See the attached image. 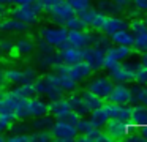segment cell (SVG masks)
<instances>
[{
    "mask_svg": "<svg viewBox=\"0 0 147 142\" xmlns=\"http://www.w3.org/2000/svg\"><path fill=\"white\" fill-rule=\"evenodd\" d=\"M24 104H26V100L13 95L10 90L3 92V95L0 98V115H5L13 123L19 122V120H26Z\"/></svg>",
    "mask_w": 147,
    "mask_h": 142,
    "instance_id": "obj_1",
    "label": "cell"
},
{
    "mask_svg": "<svg viewBox=\"0 0 147 142\" xmlns=\"http://www.w3.org/2000/svg\"><path fill=\"white\" fill-rule=\"evenodd\" d=\"M33 85H35V93L40 95L41 98L48 101L57 100V98L63 96L65 92L59 87L57 82V73H46L43 76H38V77L33 81Z\"/></svg>",
    "mask_w": 147,
    "mask_h": 142,
    "instance_id": "obj_2",
    "label": "cell"
},
{
    "mask_svg": "<svg viewBox=\"0 0 147 142\" xmlns=\"http://www.w3.org/2000/svg\"><path fill=\"white\" fill-rule=\"evenodd\" d=\"M41 13H43V9L36 0L29 3V5H19V6H11V8H8V14L19 19L21 22L27 24L29 27L38 22Z\"/></svg>",
    "mask_w": 147,
    "mask_h": 142,
    "instance_id": "obj_3",
    "label": "cell"
},
{
    "mask_svg": "<svg viewBox=\"0 0 147 142\" xmlns=\"http://www.w3.org/2000/svg\"><path fill=\"white\" fill-rule=\"evenodd\" d=\"M67 33L68 28L63 25H49V27H43L40 32V36L45 43H48L54 49H62V47L68 46L67 43Z\"/></svg>",
    "mask_w": 147,
    "mask_h": 142,
    "instance_id": "obj_4",
    "label": "cell"
},
{
    "mask_svg": "<svg viewBox=\"0 0 147 142\" xmlns=\"http://www.w3.org/2000/svg\"><path fill=\"white\" fill-rule=\"evenodd\" d=\"M49 133L52 136V141H59V142H71L78 136V129L74 123L59 118H54V123L49 128Z\"/></svg>",
    "mask_w": 147,
    "mask_h": 142,
    "instance_id": "obj_5",
    "label": "cell"
},
{
    "mask_svg": "<svg viewBox=\"0 0 147 142\" xmlns=\"http://www.w3.org/2000/svg\"><path fill=\"white\" fill-rule=\"evenodd\" d=\"M48 103H49V114H51L54 118L68 120V122H71V123H76L78 120H79L81 115H78V114L71 109L70 103H68V100L65 96L48 101Z\"/></svg>",
    "mask_w": 147,
    "mask_h": 142,
    "instance_id": "obj_6",
    "label": "cell"
},
{
    "mask_svg": "<svg viewBox=\"0 0 147 142\" xmlns=\"http://www.w3.org/2000/svg\"><path fill=\"white\" fill-rule=\"evenodd\" d=\"M133 47L130 46H120V44H112L105 50V60H103V69H109L119 62L128 60L133 55Z\"/></svg>",
    "mask_w": 147,
    "mask_h": 142,
    "instance_id": "obj_7",
    "label": "cell"
},
{
    "mask_svg": "<svg viewBox=\"0 0 147 142\" xmlns=\"http://www.w3.org/2000/svg\"><path fill=\"white\" fill-rule=\"evenodd\" d=\"M136 63L131 62H119L117 65H114L112 68H109V77L112 79V82H120V84H131L133 82V73Z\"/></svg>",
    "mask_w": 147,
    "mask_h": 142,
    "instance_id": "obj_8",
    "label": "cell"
},
{
    "mask_svg": "<svg viewBox=\"0 0 147 142\" xmlns=\"http://www.w3.org/2000/svg\"><path fill=\"white\" fill-rule=\"evenodd\" d=\"M24 114H26V118H33V117H40L49 114V103L41 96H33L27 98L26 104H24Z\"/></svg>",
    "mask_w": 147,
    "mask_h": 142,
    "instance_id": "obj_9",
    "label": "cell"
},
{
    "mask_svg": "<svg viewBox=\"0 0 147 142\" xmlns=\"http://www.w3.org/2000/svg\"><path fill=\"white\" fill-rule=\"evenodd\" d=\"M112 79L109 76H96V77H92L87 84V90H90L92 93H95L96 96H100L101 100H108L109 93L112 90Z\"/></svg>",
    "mask_w": 147,
    "mask_h": 142,
    "instance_id": "obj_10",
    "label": "cell"
},
{
    "mask_svg": "<svg viewBox=\"0 0 147 142\" xmlns=\"http://www.w3.org/2000/svg\"><path fill=\"white\" fill-rule=\"evenodd\" d=\"M101 129L111 137V141H120L130 133V125L117 118H109Z\"/></svg>",
    "mask_w": 147,
    "mask_h": 142,
    "instance_id": "obj_11",
    "label": "cell"
},
{
    "mask_svg": "<svg viewBox=\"0 0 147 142\" xmlns=\"http://www.w3.org/2000/svg\"><path fill=\"white\" fill-rule=\"evenodd\" d=\"M82 60L92 66L93 71H100V69H103L105 49H100V47H96V46L89 44L86 49H82Z\"/></svg>",
    "mask_w": 147,
    "mask_h": 142,
    "instance_id": "obj_12",
    "label": "cell"
},
{
    "mask_svg": "<svg viewBox=\"0 0 147 142\" xmlns=\"http://www.w3.org/2000/svg\"><path fill=\"white\" fill-rule=\"evenodd\" d=\"M111 103H117V104H131L133 103V96H131V88L127 84H120V82H114L112 90L109 93L108 100Z\"/></svg>",
    "mask_w": 147,
    "mask_h": 142,
    "instance_id": "obj_13",
    "label": "cell"
},
{
    "mask_svg": "<svg viewBox=\"0 0 147 142\" xmlns=\"http://www.w3.org/2000/svg\"><path fill=\"white\" fill-rule=\"evenodd\" d=\"M128 27V21L125 17L119 14H106L105 19L101 22V27H100V32H103L105 35H112L114 32L120 30V28Z\"/></svg>",
    "mask_w": 147,
    "mask_h": 142,
    "instance_id": "obj_14",
    "label": "cell"
},
{
    "mask_svg": "<svg viewBox=\"0 0 147 142\" xmlns=\"http://www.w3.org/2000/svg\"><path fill=\"white\" fill-rule=\"evenodd\" d=\"M105 106L108 109L109 118H117L130 125L131 104H117V103H111V101H105Z\"/></svg>",
    "mask_w": 147,
    "mask_h": 142,
    "instance_id": "obj_15",
    "label": "cell"
},
{
    "mask_svg": "<svg viewBox=\"0 0 147 142\" xmlns=\"http://www.w3.org/2000/svg\"><path fill=\"white\" fill-rule=\"evenodd\" d=\"M67 43L76 49H86L90 44V32L89 28H81V30H68Z\"/></svg>",
    "mask_w": 147,
    "mask_h": 142,
    "instance_id": "obj_16",
    "label": "cell"
},
{
    "mask_svg": "<svg viewBox=\"0 0 147 142\" xmlns=\"http://www.w3.org/2000/svg\"><path fill=\"white\" fill-rule=\"evenodd\" d=\"M48 14L51 16V21L54 22V24L63 25V22L67 21L70 16H73L74 11L71 9V6L68 5L67 0H62V2H59L57 5H55L54 8H52L51 11L48 13Z\"/></svg>",
    "mask_w": 147,
    "mask_h": 142,
    "instance_id": "obj_17",
    "label": "cell"
},
{
    "mask_svg": "<svg viewBox=\"0 0 147 142\" xmlns=\"http://www.w3.org/2000/svg\"><path fill=\"white\" fill-rule=\"evenodd\" d=\"M81 19H82V22L86 24L87 28H92V30H100V27H101V22L103 19H105L106 14H103L101 11H98L96 8H87L86 11L81 13Z\"/></svg>",
    "mask_w": 147,
    "mask_h": 142,
    "instance_id": "obj_18",
    "label": "cell"
},
{
    "mask_svg": "<svg viewBox=\"0 0 147 142\" xmlns=\"http://www.w3.org/2000/svg\"><path fill=\"white\" fill-rule=\"evenodd\" d=\"M27 28L29 25L13 16H5L0 19V33H22Z\"/></svg>",
    "mask_w": 147,
    "mask_h": 142,
    "instance_id": "obj_19",
    "label": "cell"
},
{
    "mask_svg": "<svg viewBox=\"0 0 147 142\" xmlns=\"http://www.w3.org/2000/svg\"><path fill=\"white\" fill-rule=\"evenodd\" d=\"M92 73H93L92 66L87 62H84V60H79V62L70 65V77L74 79L78 84L81 81H84V79H89L92 76Z\"/></svg>",
    "mask_w": 147,
    "mask_h": 142,
    "instance_id": "obj_20",
    "label": "cell"
},
{
    "mask_svg": "<svg viewBox=\"0 0 147 142\" xmlns=\"http://www.w3.org/2000/svg\"><path fill=\"white\" fill-rule=\"evenodd\" d=\"M57 59L62 63L73 65V63L82 60V49H76V47L68 44V46L62 47V49H57Z\"/></svg>",
    "mask_w": 147,
    "mask_h": 142,
    "instance_id": "obj_21",
    "label": "cell"
},
{
    "mask_svg": "<svg viewBox=\"0 0 147 142\" xmlns=\"http://www.w3.org/2000/svg\"><path fill=\"white\" fill-rule=\"evenodd\" d=\"M36 49V44L33 40L30 38H21L16 43H13V49H11V54L14 57H27Z\"/></svg>",
    "mask_w": 147,
    "mask_h": 142,
    "instance_id": "obj_22",
    "label": "cell"
},
{
    "mask_svg": "<svg viewBox=\"0 0 147 142\" xmlns=\"http://www.w3.org/2000/svg\"><path fill=\"white\" fill-rule=\"evenodd\" d=\"M67 100H68V103H70L71 109H73L74 112L78 114V115L87 117V115L90 114V109L87 107V104L84 103L81 93H76V90H74V92H70V95L67 96Z\"/></svg>",
    "mask_w": 147,
    "mask_h": 142,
    "instance_id": "obj_23",
    "label": "cell"
},
{
    "mask_svg": "<svg viewBox=\"0 0 147 142\" xmlns=\"http://www.w3.org/2000/svg\"><path fill=\"white\" fill-rule=\"evenodd\" d=\"M109 40L112 44H120V46H133V32L128 27L120 28V30L114 32L112 35H109Z\"/></svg>",
    "mask_w": 147,
    "mask_h": 142,
    "instance_id": "obj_24",
    "label": "cell"
},
{
    "mask_svg": "<svg viewBox=\"0 0 147 142\" xmlns=\"http://www.w3.org/2000/svg\"><path fill=\"white\" fill-rule=\"evenodd\" d=\"M87 117H89V120L92 122V125L95 126V128H103L105 123L109 120V114H108V109H106L105 103H103L101 106H98L96 109H93Z\"/></svg>",
    "mask_w": 147,
    "mask_h": 142,
    "instance_id": "obj_25",
    "label": "cell"
},
{
    "mask_svg": "<svg viewBox=\"0 0 147 142\" xmlns=\"http://www.w3.org/2000/svg\"><path fill=\"white\" fill-rule=\"evenodd\" d=\"M3 76H5V82L11 85H18V84H24L26 77H24V69L11 66V68L3 69Z\"/></svg>",
    "mask_w": 147,
    "mask_h": 142,
    "instance_id": "obj_26",
    "label": "cell"
},
{
    "mask_svg": "<svg viewBox=\"0 0 147 142\" xmlns=\"http://www.w3.org/2000/svg\"><path fill=\"white\" fill-rule=\"evenodd\" d=\"M10 92L16 96L22 98V100H27V98L33 96L35 93V85L33 82H24V84H18V85H13V88H10Z\"/></svg>",
    "mask_w": 147,
    "mask_h": 142,
    "instance_id": "obj_27",
    "label": "cell"
},
{
    "mask_svg": "<svg viewBox=\"0 0 147 142\" xmlns=\"http://www.w3.org/2000/svg\"><path fill=\"white\" fill-rule=\"evenodd\" d=\"M54 123V117L51 114H45L40 117H33V120L30 122V128L33 131H41V129H48L51 128V125Z\"/></svg>",
    "mask_w": 147,
    "mask_h": 142,
    "instance_id": "obj_28",
    "label": "cell"
},
{
    "mask_svg": "<svg viewBox=\"0 0 147 142\" xmlns=\"http://www.w3.org/2000/svg\"><path fill=\"white\" fill-rule=\"evenodd\" d=\"M90 44H92V46L100 47V49H105V50L108 49L109 46H112L109 36H108V35H105L103 32H100V30L90 32Z\"/></svg>",
    "mask_w": 147,
    "mask_h": 142,
    "instance_id": "obj_29",
    "label": "cell"
},
{
    "mask_svg": "<svg viewBox=\"0 0 147 142\" xmlns=\"http://www.w3.org/2000/svg\"><path fill=\"white\" fill-rule=\"evenodd\" d=\"M96 9L101 11L103 14H117L119 11H122V6H119L114 0H98L96 2Z\"/></svg>",
    "mask_w": 147,
    "mask_h": 142,
    "instance_id": "obj_30",
    "label": "cell"
},
{
    "mask_svg": "<svg viewBox=\"0 0 147 142\" xmlns=\"http://www.w3.org/2000/svg\"><path fill=\"white\" fill-rule=\"evenodd\" d=\"M131 96H133V103H139L147 106V85H131ZM131 103V104H133Z\"/></svg>",
    "mask_w": 147,
    "mask_h": 142,
    "instance_id": "obj_31",
    "label": "cell"
},
{
    "mask_svg": "<svg viewBox=\"0 0 147 142\" xmlns=\"http://www.w3.org/2000/svg\"><path fill=\"white\" fill-rule=\"evenodd\" d=\"M133 50L134 52H146L147 50V30L133 33Z\"/></svg>",
    "mask_w": 147,
    "mask_h": 142,
    "instance_id": "obj_32",
    "label": "cell"
},
{
    "mask_svg": "<svg viewBox=\"0 0 147 142\" xmlns=\"http://www.w3.org/2000/svg\"><path fill=\"white\" fill-rule=\"evenodd\" d=\"M81 96H82V100H84V103L87 104V107L90 109V112H92L93 109H96L98 106H101L103 103H105V100H101L100 96H96L95 93H92L90 90H84L82 93H81Z\"/></svg>",
    "mask_w": 147,
    "mask_h": 142,
    "instance_id": "obj_33",
    "label": "cell"
},
{
    "mask_svg": "<svg viewBox=\"0 0 147 142\" xmlns=\"http://www.w3.org/2000/svg\"><path fill=\"white\" fill-rule=\"evenodd\" d=\"M133 82L139 85H147V65L144 63H136L134 66V73H133Z\"/></svg>",
    "mask_w": 147,
    "mask_h": 142,
    "instance_id": "obj_34",
    "label": "cell"
},
{
    "mask_svg": "<svg viewBox=\"0 0 147 142\" xmlns=\"http://www.w3.org/2000/svg\"><path fill=\"white\" fill-rule=\"evenodd\" d=\"M57 82H59V87H60L65 93L74 92L78 88V82L74 81V79H71L70 76H60V74H57Z\"/></svg>",
    "mask_w": 147,
    "mask_h": 142,
    "instance_id": "obj_35",
    "label": "cell"
},
{
    "mask_svg": "<svg viewBox=\"0 0 147 142\" xmlns=\"http://www.w3.org/2000/svg\"><path fill=\"white\" fill-rule=\"evenodd\" d=\"M63 27H67L68 30H81V28H87L86 24L82 22V19H81V16L76 14V13H74L73 16H70V17L63 22Z\"/></svg>",
    "mask_w": 147,
    "mask_h": 142,
    "instance_id": "obj_36",
    "label": "cell"
},
{
    "mask_svg": "<svg viewBox=\"0 0 147 142\" xmlns=\"http://www.w3.org/2000/svg\"><path fill=\"white\" fill-rule=\"evenodd\" d=\"M67 2L76 14H81L82 11L92 6V0H67Z\"/></svg>",
    "mask_w": 147,
    "mask_h": 142,
    "instance_id": "obj_37",
    "label": "cell"
},
{
    "mask_svg": "<svg viewBox=\"0 0 147 142\" xmlns=\"http://www.w3.org/2000/svg\"><path fill=\"white\" fill-rule=\"evenodd\" d=\"M74 125H76L78 134H86V133L90 131V129L95 128V126L92 125V122L89 120V117H79V120H78Z\"/></svg>",
    "mask_w": 147,
    "mask_h": 142,
    "instance_id": "obj_38",
    "label": "cell"
},
{
    "mask_svg": "<svg viewBox=\"0 0 147 142\" xmlns=\"http://www.w3.org/2000/svg\"><path fill=\"white\" fill-rule=\"evenodd\" d=\"M32 142H49L52 141V136L48 129H41V131H32Z\"/></svg>",
    "mask_w": 147,
    "mask_h": 142,
    "instance_id": "obj_39",
    "label": "cell"
},
{
    "mask_svg": "<svg viewBox=\"0 0 147 142\" xmlns=\"http://www.w3.org/2000/svg\"><path fill=\"white\" fill-rule=\"evenodd\" d=\"M128 28H130L133 33H138V32L147 30V25L144 24L142 17H131V21L128 22Z\"/></svg>",
    "mask_w": 147,
    "mask_h": 142,
    "instance_id": "obj_40",
    "label": "cell"
},
{
    "mask_svg": "<svg viewBox=\"0 0 147 142\" xmlns=\"http://www.w3.org/2000/svg\"><path fill=\"white\" fill-rule=\"evenodd\" d=\"M7 141L10 142H32V134L30 133H13L8 136Z\"/></svg>",
    "mask_w": 147,
    "mask_h": 142,
    "instance_id": "obj_41",
    "label": "cell"
},
{
    "mask_svg": "<svg viewBox=\"0 0 147 142\" xmlns=\"http://www.w3.org/2000/svg\"><path fill=\"white\" fill-rule=\"evenodd\" d=\"M36 2L40 3V6H41L43 11H45V13H49L59 2H62V0H36Z\"/></svg>",
    "mask_w": 147,
    "mask_h": 142,
    "instance_id": "obj_42",
    "label": "cell"
},
{
    "mask_svg": "<svg viewBox=\"0 0 147 142\" xmlns=\"http://www.w3.org/2000/svg\"><path fill=\"white\" fill-rule=\"evenodd\" d=\"M131 5L136 11H139L141 14L142 13H147V0H131Z\"/></svg>",
    "mask_w": 147,
    "mask_h": 142,
    "instance_id": "obj_43",
    "label": "cell"
},
{
    "mask_svg": "<svg viewBox=\"0 0 147 142\" xmlns=\"http://www.w3.org/2000/svg\"><path fill=\"white\" fill-rule=\"evenodd\" d=\"M11 125H13V122L10 118H7L5 115H0V133L8 131L11 128Z\"/></svg>",
    "mask_w": 147,
    "mask_h": 142,
    "instance_id": "obj_44",
    "label": "cell"
},
{
    "mask_svg": "<svg viewBox=\"0 0 147 142\" xmlns=\"http://www.w3.org/2000/svg\"><path fill=\"white\" fill-rule=\"evenodd\" d=\"M13 43L10 40H0V52H11Z\"/></svg>",
    "mask_w": 147,
    "mask_h": 142,
    "instance_id": "obj_45",
    "label": "cell"
},
{
    "mask_svg": "<svg viewBox=\"0 0 147 142\" xmlns=\"http://www.w3.org/2000/svg\"><path fill=\"white\" fill-rule=\"evenodd\" d=\"M35 0H10V6H19V5H29Z\"/></svg>",
    "mask_w": 147,
    "mask_h": 142,
    "instance_id": "obj_46",
    "label": "cell"
},
{
    "mask_svg": "<svg viewBox=\"0 0 147 142\" xmlns=\"http://www.w3.org/2000/svg\"><path fill=\"white\" fill-rule=\"evenodd\" d=\"M133 131H139L141 134H142L144 141H147V125H144V126H138V128H133Z\"/></svg>",
    "mask_w": 147,
    "mask_h": 142,
    "instance_id": "obj_47",
    "label": "cell"
},
{
    "mask_svg": "<svg viewBox=\"0 0 147 142\" xmlns=\"http://www.w3.org/2000/svg\"><path fill=\"white\" fill-rule=\"evenodd\" d=\"M5 16H8V8H7V6H2V5H0V19L5 17Z\"/></svg>",
    "mask_w": 147,
    "mask_h": 142,
    "instance_id": "obj_48",
    "label": "cell"
},
{
    "mask_svg": "<svg viewBox=\"0 0 147 142\" xmlns=\"http://www.w3.org/2000/svg\"><path fill=\"white\" fill-rule=\"evenodd\" d=\"M114 2H115V3H117V5H119V6H122V8H125V6H127V5H128V3H130V2H131V0H114Z\"/></svg>",
    "mask_w": 147,
    "mask_h": 142,
    "instance_id": "obj_49",
    "label": "cell"
},
{
    "mask_svg": "<svg viewBox=\"0 0 147 142\" xmlns=\"http://www.w3.org/2000/svg\"><path fill=\"white\" fill-rule=\"evenodd\" d=\"M5 76H3V69L0 68V87H5Z\"/></svg>",
    "mask_w": 147,
    "mask_h": 142,
    "instance_id": "obj_50",
    "label": "cell"
},
{
    "mask_svg": "<svg viewBox=\"0 0 147 142\" xmlns=\"http://www.w3.org/2000/svg\"><path fill=\"white\" fill-rule=\"evenodd\" d=\"M0 5H2V6H7V8H10V0H0Z\"/></svg>",
    "mask_w": 147,
    "mask_h": 142,
    "instance_id": "obj_51",
    "label": "cell"
},
{
    "mask_svg": "<svg viewBox=\"0 0 147 142\" xmlns=\"http://www.w3.org/2000/svg\"><path fill=\"white\" fill-rule=\"evenodd\" d=\"M3 141H7V136L3 133H0V142H3Z\"/></svg>",
    "mask_w": 147,
    "mask_h": 142,
    "instance_id": "obj_52",
    "label": "cell"
},
{
    "mask_svg": "<svg viewBox=\"0 0 147 142\" xmlns=\"http://www.w3.org/2000/svg\"><path fill=\"white\" fill-rule=\"evenodd\" d=\"M142 21H144V24L147 25V13H144V17H142Z\"/></svg>",
    "mask_w": 147,
    "mask_h": 142,
    "instance_id": "obj_53",
    "label": "cell"
},
{
    "mask_svg": "<svg viewBox=\"0 0 147 142\" xmlns=\"http://www.w3.org/2000/svg\"><path fill=\"white\" fill-rule=\"evenodd\" d=\"M3 92H5V90H3V87H0V98H2V95H3Z\"/></svg>",
    "mask_w": 147,
    "mask_h": 142,
    "instance_id": "obj_54",
    "label": "cell"
}]
</instances>
